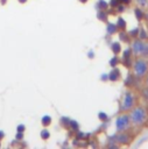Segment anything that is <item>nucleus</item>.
I'll return each instance as SVG.
<instances>
[{"label":"nucleus","instance_id":"obj_29","mask_svg":"<svg viewBox=\"0 0 148 149\" xmlns=\"http://www.w3.org/2000/svg\"><path fill=\"white\" fill-rule=\"evenodd\" d=\"M119 3H120V2H119V0H110V2H108V5H110L112 8H115Z\"/></svg>","mask_w":148,"mask_h":149},{"label":"nucleus","instance_id":"obj_31","mask_svg":"<svg viewBox=\"0 0 148 149\" xmlns=\"http://www.w3.org/2000/svg\"><path fill=\"white\" fill-rule=\"evenodd\" d=\"M100 79H101L103 81H106V80H108V73H103V74L100 76Z\"/></svg>","mask_w":148,"mask_h":149},{"label":"nucleus","instance_id":"obj_2","mask_svg":"<svg viewBox=\"0 0 148 149\" xmlns=\"http://www.w3.org/2000/svg\"><path fill=\"white\" fill-rule=\"evenodd\" d=\"M132 72L138 79H143L148 73V59L143 57H136L133 59Z\"/></svg>","mask_w":148,"mask_h":149},{"label":"nucleus","instance_id":"obj_12","mask_svg":"<svg viewBox=\"0 0 148 149\" xmlns=\"http://www.w3.org/2000/svg\"><path fill=\"white\" fill-rule=\"evenodd\" d=\"M117 27H118V29L119 30H126V28H127V22H126V20L124 19V17H121V16H119L118 19H117Z\"/></svg>","mask_w":148,"mask_h":149},{"label":"nucleus","instance_id":"obj_6","mask_svg":"<svg viewBox=\"0 0 148 149\" xmlns=\"http://www.w3.org/2000/svg\"><path fill=\"white\" fill-rule=\"evenodd\" d=\"M114 141L119 144H127L131 141V135L126 132H120L118 135H114Z\"/></svg>","mask_w":148,"mask_h":149},{"label":"nucleus","instance_id":"obj_1","mask_svg":"<svg viewBox=\"0 0 148 149\" xmlns=\"http://www.w3.org/2000/svg\"><path fill=\"white\" fill-rule=\"evenodd\" d=\"M129 119H131V123L135 127H141L143 126L147 121H148V109L145 106H134L129 112Z\"/></svg>","mask_w":148,"mask_h":149},{"label":"nucleus","instance_id":"obj_16","mask_svg":"<svg viewBox=\"0 0 148 149\" xmlns=\"http://www.w3.org/2000/svg\"><path fill=\"white\" fill-rule=\"evenodd\" d=\"M133 51H132V49H131V47L129 48H127V49H125L124 51H122V57H121V59H127V58H133Z\"/></svg>","mask_w":148,"mask_h":149},{"label":"nucleus","instance_id":"obj_23","mask_svg":"<svg viewBox=\"0 0 148 149\" xmlns=\"http://www.w3.org/2000/svg\"><path fill=\"white\" fill-rule=\"evenodd\" d=\"M141 97H142L145 100L148 101V86L145 85V87L141 90Z\"/></svg>","mask_w":148,"mask_h":149},{"label":"nucleus","instance_id":"obj_5","mask_svg":"<svg viewBox=\"0 0 148 149\" xmlns=\"http://www.w3.org/2000/svg\"><path fill=\"white\" fill-rule=\"evenodd\" d=\"M145 44H146V41H142L140 38L132 40V42H131V49L133 51L134 57H140L141 56V54L143 51V48H145Z\"/></svg>","mask_w":148,"mask_h":149},{"label":"nucleus","instance_id":"obj_28","mask_svg":"<svg viewBox=\"0 0 148 149\" xmlns=\"http://www.w3.org/2000/svg\"><path fill=\"white\" fill-rule=\"evenodd\" d=\"M69 125H70V126H71V128H72V129H75L76 132L78 130V123H77L75 120H70V123H69Z\"/></svg>","mask_w":148,"mask_h":149},{"label":"nucleus","instance_id":"obj_17","mask_svg":"<svg viewBox=\"0 0 148 149\" xmlns=\"http://www.w3.org/2000/svg\"><path fill=\"white\" fill-rule=\"evenodd\" d=\"M138 38H140V40H142V41H147V40H148V31H147L145 28H140Z\"/></svg>","mask_w":148,"mask_h":149},{"label":"nucleus","instance_id":"obj_13","mask_svg":"<svg viewBox=\"0 0 148 149\" xmlns=\"http://www.w3.org/2000/svg\"><path fill=\"white\" fill-rule=\"evenodd\" d=\"M136 79H138V78H136L134 74H128L127 78L125 79V85H126V86H132V85L135 84Z\"/></svg>","mask_w":148,"mask_h":149},{"label":"nucleus","instance_id":"obj_34","mask_svg":"<svg viewBox=\"0 0 148 149\" xmlns=\"http://www.w3.org/2000/svg\"><path fill=\"white\" fill-rule=\"evenodd\" d=\"M119 2H120V3H124V5L127 6V5H129V3L132 2V0H119Z\"/></svg>","mask_w":148,"mask_h":149},{"label":"nucleus","instance_id":"obj_27","mask_svg":"<svg viewBox=\"0 0 148 149\" xmlns=\"http://www.w3.org/2000/svg\"><path fill=\"white\" fill-rule=\"evenodd\" d=\"M135 2H136L140 7H146V6H148V0H135Z\"/></svg>","mask_w":148,"mask_h":149},{"label":"nucleus","instance_id":"obj_26","mask_svg":"<svg viewBox=\"0 0 148 149\" xmlns=\"http://www.w3.org/2000/svg\"><path fill=\"white\" fill-rule=\"evenodd\" d=\"M115 8H117V12H118V13H124L125 9H126V5H124V3H119Z\"/></svg>","mask_w":148,"mask_h":149},{"label":"nucleus","instance_id":"obj_7","mask_svg":"<svg viewBox=\"0 0 148 149\" xmlns=\"http://www.w3.org/2000/svg\"><path fill=\"white\" fill-rule=\"evenodd\" d=\"M120 77H121L120 70L117 66L115 68H112V70L108 73V80H111V81H118L120 79Z\"/></svg>","mask_w":148,"mask_h":149},{"label":"nucleus","instance_id":"obj_20","mask_svg":"<svg viewBox=\"0 0 148 149\" xmlns=\"http://www.w3.org/2000/svg\"><path fill=\"white\" fill-rule=\"evenodd\" d=\"M41 122H42L43 126H49V125L51 123V116H50V115H44V116H42Z\"/></svg>","mask_w":148,"mask_h":149},{"label":"nucleus","instance_id":"obj_15","mask_svg":"<svg viewBox=\"0 0 148 149\" xmlns=\"http://www.w3.org/2000/svg\"><path fill=\"white\" fill-rule=\"evenodd\" d=\"M97 17H98L100 21L107 22L108 14H107V12H106V10H98V13H97Z\"/></svg>","mask_w":148,"mask_h":149},{"label":"nucleus","instance_id":"obj_25","mask_svg":"<svg viewBox=\"0 0 148 149\" xmlns=\"http://www.w3.org/2000/svg\"><path fill=\"white\" fill-rule=\"evenodd\" d=\"M40 135H41V137H42L43 140H47V139H48V137L50 136V133H49V132H48L47 129H42V130H41V134H40Z\"/></svg>","mask_w":148,"mask_h":149},{"label":"nucleus","instance_id":"obj_19","mask_svg":"<svg viewBox=\"0 0 148 149\" xmlns=\"http://www.w3.org/2000/svg\"><path fill=\"white\" fill-rule=\"evenodd\" d=\"M120 58L118 57V55H114L111 59H110V65H111V68H115V66H118L119 64H120Z\"/></svg>","mask_w":148,"mask_h":149},{"label":"nucleus","instance_id":"obj_14","mask_svg":"<svg viewBox=\"0 0 148 149\" xmlns=\"http://www.w3.org/2000/svg\"><path fill=\"white\" fill-rule=\"evenodd\" d=\"M108 2H106L105 0H98L97 2V9L98 10H106L108 8Z\"/></svg>","mask_w":148,"mask_h":149},{"label":"nucleus","instance_id":"obj_37","mask_svg":"<svg viewBox=\"0 0 148 149\" xmlns=\"http://www.w3.org/2000/svg\"><path fill=\"white\" fill-rule=\"evenodd\" d=\"M3 136H5V133H3L2 130H0V140H1V139H3Z\"/></svg>","mask_w":148,"mask_h":149},{"label":"nucleus","instance_id":"obj_24","mask_svg":"<svg viewBox=\"0 0 148 149\" xmlns=\"http://www.w3.org/2000/svg\"><path fill=\"white\" fill-rule=\"evenodd\" d=\"M140 57H143V58H148V42H146L145 44V48H143V51L141 54Z\"/></svg>","mask_w":148,"mask_h":149},{"label":"nucleus","instance_id":"obj_9","mask_svg":"<svg viewBox=\"0 0 148 149\" xmlns=\"http://www.w3.org/2000/svg\"><path fill=\"white\" fill-rule=\"evenodd\" d=\"M118 31H119V29H118V27H117L115 23L107 22V24H106V33H107L108 35H114V34L118 33Z\"/></svg>","mask_w":148,"mask_h":149},{"label":"nucleus","instance_id":"obj_21","mask_svg":"<svg viewBox=\"0 0 148 149\" xmlns=\"http://www.w3.org/2000/svg\"><path fill=\"white\" fill-rule=\"evenodd\" d=\"M98 119L103 122H106V121H108V115L105 112H99L98 113Z\"/></svg>","mask_w":148,"mask_h":149},{"label":"nucleus","instance_id":"obj_32","mask_svg":"<svg viewBox=\"0 0 148 149\" xmlns=\"http://www.w3.org/2000/svg\"><path fill=\"white\" fill-rule=\"evenodd\" d=\"M23 139V133H21V132H17L16 133V140H22Z\"/></svg>","mask_w":148,"mask_h":149},{"label":"nucleus","instance_id":"obj_11","mask_svg":"<svg viewBox=\"0 0 148 149\" xmlns=\"http://www.w3.org/2000/svg\"><path fill=\"white\" fill-rule=\"evenodd\" d=\"M119 40H120V42L129 43L132 38L129 37V35H128V33H127L126 30H120V31H119Z\"/></svg>","mask_w":148,"mask_h":149},{"label":"nucleus","instance_id":"obj_8","mask_svg":"<svg viewBox=\"0 0 148 149\" xmlns=\"http://www.w3.org/2000/svg\"><path fill=\"white\" fill-rule=\"evenodd\" d=\"M134 15H135V19L138 21H142L145 17H146V13L145 10L142 9V7H134Z\"/></svg>","mask_w":148,"mask_h":149},{"label":"nucleus","instance_id":"obj_18","mask_svg":"<svg viewBox=\"0 0 148 149\" xmlns=\"http://www.w3.org/2000/svg\"><path fill=\"white\" fill-rule=\"evenodd\" d=\"M139 30H140V27H135V28L131 29V30L128 31V35H129V37H131L132 40H134V38H138V36H139Z\"/></svg>","mask_w":148,"mask_h":149},{"label":"nucleus","instance_id":"obj_38","mask_svg":"<svg viewBox=\"0 0 148 149\" xmlns=\"http://www.w3.org/2000/svg\"><path fill=\"white\" fill-rule=\"evenodd\" d=\"M27 0H19V2H21V3H24Z\"/></svg>","mask_w":148,"mask_h":149},{"label":"nucleus","instance_id":"obj_35","mask_svg":"<svg viewBox=\"0 0 148 149\" xmlns=\"http://www.w3.org/2000/svg\"><path fill=\"white\" fill-rule=\"evenodd\" d=\"M87 57H89V58H93V57H94V52H93L92 50H90L89 54H87Z\"/></svg>","mask_w":148,"mask_h":149},{"label":"nucleus","instance_id":"obj_10","mask_svg":"<svg viewBox=\"0 0 148 149\" xmlns=\"http://www.w3.org/2000/svg\"><path fill=\"white\" fill-rule=\"evenodd\" d=\"M111 50L114 55H119L121 51H122V48H121V43L119 41H115V42H112L111 43Z\"/></svg>","mask_w":148,"mask_h":149},{"label":"nucleus","instance_id":"obj_4","mask_svg":"<svg viewBox=\"0 0 148 149\" xmlns=\"http://www.w3.org/2000/svg\"><path fill=\"white\" fill-rule=\"evenodd\" d=\"M131 119H129V114L127 112H124L122 114H120L117 119H115V129L118 133L120 132H126L131 127Z\"/></svg>","mask_w":148,"mask_h":149},{"label":"nucleus","instance_id":"obj_3","mask_svg":"<svg viewBox=\"0 0 148 149\" xmlns=\"http://www.w3.org/2000/svg\"><path fill=\"white\" fill-rule=\"evenodd\" d=\"M135 105H136V97H135L134 92L131 90L125 91L122 99H121V102H120V111L128 113Z\"/></svg>","mask_w":148,"mask_h":149},{"label":"nucleus","instance_id":"obj_22","mask_svg":"<svg viewBox=\"0 0 148 149\" xmlns=\"http://www.w3.org/2000/svg\"><path fill=\"white\" fill-rule=\"evenodd\" d=\"M121 63L126 66V68H132L133 64V58H127V59H121Z\"/></svg>","mask_w":148,"mask_h":149},{"label":"nucleus","instance_id":"obj_39","mask_svg":"<svg viewBox=\"0 0 148 149\" xmlns=\"http://www.w3.org/2000/svg\"><path fill=\"white\" fill-rule=\"evenodd\" d=\"M79 1H80V2H86L87 0H79Z\"/></svg>","mask_w":148,"mask_h":149},{"label":"nucleus","instance_id":"obj_30","mask_svg":"<svg viewBox=\"0 0 148 149\" xmlns=\"http://www.w3.org/2000/svg\"><path fill=\"white\" fill-rule=\"evenodd\" d=\"M24 129H26V126H24V125H22V123H21V125H19V126L16 127V130H17V132H21V133H23V132H24Z\"/></svg>","mask_w":148,"mask_h":149},{"label":"nucleus","instance_id":"obj_33","mask_svg":"<svg viewBox=\"0 0 148 149\" xmlns=\"http://www.w3.org/2000/svg\"><path fill=\"white\" fill-rule=\"evenodd\" d=\"M61 121H62V123H65V125H69L70 123V120L68 118H64V116L61 119Z\"/></svg>","mask_w":148,"mask_h":149},{"label":"nucleus","instance_id":"obj_36","mask_svg":"<svg viewBox=\"0 0 148 149\" xmlns=\"http://www.w3.org/2000/svg\"><path fill=\"white\" fill-rule=\"evenodd\" d=\"M143 79H145V85H146V86H148V73L146 74V77H145Z\"/></svg>","mask_w":148,"mask_h":149}]
</instances>
